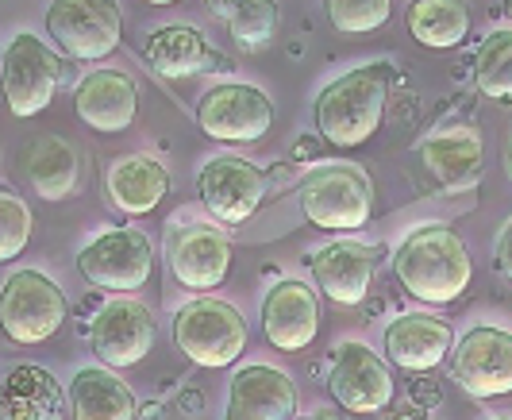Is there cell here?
Here are the masks:
<instances>
[{
    "label": "cell",
    "instance_id": "cell-15",
    "mask_svg": "<svg viewBox=\"0 0 512 420\" xmlns=\"http://www.w3.org/2000/svg\"><path fill=\"white\" fill-rule=\"evenodd\" d=\"M374 266H378V251L359 239H335L308 255L312 282L320 286L328 301L343 305V309H355L366 301L370 282H374Z\"/></svg>",
    "mask_w": 512,
    "mask_h": 420
},
{
    "label": "cell",
    "instance_id": "cell-28",
    "mask_svg": "<svg viewBox=\"0 0 512 420\" xmlns=\"http://www.w3.org/2000/svg\"><path fill=\"white\" fill-rule=\"evenodd\" d=\"M31 209L20 193H12L8 185H0V263L20 259L31 243Z\"/></svg>",
    "mask_w": 512,
    "mask_h": 420
},
{
    "label": "cell",
    "instance_id": "cell-32",
    "mask_svg": "<svg viewBox=\"0 0 512 420\" xmlns=\"http://www.w3.org/2000/svg\"><path fill=\"white\" fill-rule=\"evenodd\" d=\"M505 174H509V182H512V147L505 151Z\"/></svg>",
    "mask_w": 512,
    "mask_h": 420
},
{
    "label": "cell",
    "instance_id": "cell-26",
    "mask_svg": "<svg viewBox=\"0 0 512 420\" xmlns=\"http://www.w3.org/2000/svg\"><path fill=\"white\" fill-rule=\"evenodd\" d=\"M216 24L228 27V35L243 51H262L278 35V4L274 0H205Z\"/></svg>",
    "mask_w": 512,
    "mask_h": 420
},
{
    "label": "cell",
    "instance_id": "cell-14",
    "mask_svg": "<svg viewBox=\"0 0 512 420\" xmlns=\"http://www.w3.org/2000/svg\"><path fill=\"white\" fill-rule=\"evenodd\" d=\"M166 259L178 286L208 293L231 274V243L216 224H174L166 232Z\"/></svg>",
    "mask_w": 512,
    "mask_h": 420
},
{
    "label": "cell",
    "instance_id": "cell-12",
    "mask_svg": "<svg viewBox=\"0 0 512 420\" xmlns=\"http://www.w3.org/2000/svg\"><path fill=\"white\" fill-rule=\"evenodd\" d=\"M89 347L97 351L104 367H139L154 347V316L143 301L120 293L104 301L89 324Z\"/></svg>",
    "mask_w": 512,
    "mask_h": 420
},
{
    "label": "cell",
    "instance_id": "cell-18",
    "mask_svg": "<svg viewBox=\"0 0 512 420\" xmlns=\"http://www.w3.org/2000/svg\"><path fill=\"white\" fill-rule=\"evenodd\" d=\"M74 112L85 128L101 135L128 132L139 112V89L124 70H93L77 81Z\"/></svg>",
    "mask_w": 512,
    "mask_h": 420
},
{
    "label": "cell",
    "instance_id": "cell-17",
    "mask_svg": "<svg viewBox=\"0 0 512 420\" xmlns=\"http://www.w3.org/2000/svg\"><path fill=\"white\" fill-rule=\"evenodd\" d=\"M297 386L282 367L247 363L231 374L224 420H293Z\"/></svg>",
    "mask_w": 512,
    "mask_h": 420
},
{
    "label": "cell",
    "instance_id": "cell-5",
    "mask_svg": "<svg viewBox=\"0 0 512 420\" xmlns=\"http://www.w3.org/2000/svg\"><path fill=\"white\" fill-rule=\"evenodd\" d=\"M70 301L43 270H16L0 289V328L16 347L47 343L66 324Z\"/></svg>",
    "mask_w": 512,
    "mask_h": 420
},
{
    "label": "cell",
    "instance_id": "cell-23",
    "mask_svg": "<svg viewBox=\"0 0 512 420\" xmlns=\"http://www.w3.org/2000/svg\"><path fill=\"white\" fill-rule=\"evenodd\" d=\"M74 420H135L139 401L131 386L108 367H85L70 378Z\"/></svg>",
    "mask_w": 512,
    "mask_h": 420
},
{
    "label": "cell",
    "instance_id": "cell-24",
    "mask_svg": "<svg viewBox=\"0 0 512 420\" xmlns=\"http://www.w3.org/2000/svg\"><path fill=\"white\" fill-rule=\"evenodd\" d=\"M24 170L35 193L47 201H66L81 182V158H77L74 143L58 139V135H35L27 143Z\"/></svg>",
    "mask_w": 512,
    "mask_h": 420
},
{
    "label": "cell",
    "instance_id": "cell-1",
    "mask_svg": "<svg viewBox=\"0 0 512 420\" xmlns=\"http://www.w3.org/2000/svg\"><path fill=\"white\" fill-rule=\"evenodd\" d=\"M393 93V66L389 62H366L347 74H339L316 93L312 120L324 143L339 151H351L370 143L374 132L382 128L385 105Z\"/></svg>",
    "mask_w": 512,
    "mask_h": 420
},
{
    "label": "cell",
    "instance_id": "cell-2",
    "mask_svg": "<svg viewBox=\"0 0 512 420\" xmlns=\"http://www.w3.org/2000/svg\"><path fill=\"white\" fill-rule=\"evenodd\" d=\"M393 274L409 297L424 305H451L470 289L474 259L455 228L424 224L401 239L393 251Z\"/></svg>",
    "mask_w": 512,
    "mask_h": 420
},
{
    "label": "cell",
    "instance_id": "cell-20",
    "mask_svg": "<svg viewBox=\"0 0 512 420\" xmlns=\"http://www.w3.org/2000/svg\"><path fill=\"white\" fill-rule=\"evenodd\" d=\"M143 58L158 78H193V74H205V70H224V58L208 47V39L189 24H166L154 27Z\"/></svg>",
    "mask_w": 512,
    "mask_h": 420
},
{
    "label": "cell",
    "instance_id": "cell-27",
    "mask_svg": "<svg viewBox=\"0 0 512 420\" xmlns=\"http://www.w3.org/2000/svg\"><path fill=\"white\" fill-rule=\"evenodd\" d=\"M470 78L489 101H512V27L489 31L478 43Z\"/></svg>",
    "mask_w": 512,
    "mask_h": 420
},
{
    "label": "cell",
    "instance_id": "cell-21",
    "mask_svg": "<svg viewBox=\"0 0 512 420\" xmlns=\"http://www.w3.org/2000/svg\"><path fill=\"white\" fill-rule=\"evenodd\" d=\"M170 193V170L151 155H124L108 170V201L124 216H147Z\"/></svg>",
    "mask_w": 512,
    "mask_h": 420
},
{
    "label": "cell",
    "instance_id": "cell-9",
    "mask_svg": "<svg viewBox=\"0 0 512 420\" xmlns=\"http://www.w3.org/2000/svg\"><path fill=\"white\" fill-rule=\"evenodd\" d=\"M393 370L370 343H339L328 370V394L351 417H374L393 401Z\"/></svg>",
    "mask_w": 512,
    "mask_h": 420
},
{
    "label": "cell",
    "instance_id": "cell-3",
    "mask_svg": "<svg viewBox=\"0 0 512 420\" xmlns=\"http://www.w3.org/2000/svg\"><path fill=\"white\" fill-rule=\"evenodd\" d=\"M297 205L324 232H359L374 216V182L355 162H324L301 182Z\"/></svg>",
    "mask_w": 512,
    "mask_h": 420
},
{
    "label": "cell",
    "instance_id": "cell-11",
    "mask_svg": "<svg viewBox=\"0 0 512 420\" xmlns=\"http://www.w3.org/2000/svg\"><path fill=\"white\" fill-rule=\"evenodd\" d=\"M451 378L470 397L512 394V332L497 324H474L451 347Z\"/></svg>",
    "mask_w": 512,
    "mask_h": 420
},
{
    "label": "cell",
    "instance_id": "cell-4",
    "mask_svg": "<svg viewBox=\"0 0 512 420\" xmlns=\"http://www.w3.org/2000/svg\"><path fill=\"white\" fill-rule=\"evenodd\" d=\"M174 343L189 363L205 370H224L247 351V320L231 301L193 297L174 316Z\"/></svg>",
    "mask_w": 512,
    "mask_h": 420
},
{
    "label": "cell",
    "instance_id": "cell-29",
    "mask_svg": "<svg viewBox=\"0 0 512 420\" xmlns=\"http://www.w3.org/2000/svg\"><path fill=\"white\" fill-rule=\"evenodd\" d=\"M328 20L339 35H370L389 24L393 0H324Z\"/></svg>",
    "mask_w": 512,
    "mask_h": 420
},
{
    "label": "cell",
    "instance_id": "cell-35",
    "mask_svg": "<svg viewBox=\"0 0 512 420\" xmlns=\"http://www.w3.org/2000/svg\"><path fill=\"white\" fill-rule=\"evenodd\" d=\"M293 420H297V417H293Z\"/></svg>",
    "mask_w": 512,
    "mask_h": 420
},
{
    "label": "cell",
    "instance_id": "cell-25",
    "mask_svg": "<svg viewBox=\"0 0 512 420\" xmlns=\"http://www.w3.org/2000/svg\"><path fill=\"white\" fill-rule=\"evenodd\" d=\"M405 24L420 47L455 51L470 35V8L466 0H412Z\"/></svg>",
    "mask_w": 512,
    "mask_h": 420
},
{
    "label": "cell",
    "instance_id": "cell-33",
    "mask_svg": "<svg viewBox=\"0 0 512 420\" xmlns=\"http://www.w3.org/2000/svg\"><path fill=\"white\" fill-rule=\"evenodd\" d=\"M505 12H509V16H512V0H505Z\"/></svg>",
    "mask_w": 512,
    "mask_h": 420
},
{
    "label": "cell",
    "instance_id": "cell-6",
    "mask_svg": "<svg viewBox=\"0 0 512 420\" xmlns=\"http://www.w3.org/2000/svg\"><path fill=\"white\" fill-rule=\"evenodd\" d=\"M62 78H66L62 58L31 31H20L0 54V89H4L12 116H20V120L39 116L51 105Z\"/></svg>",
    "mask_w": 512,
    "mask_h": 420
},
{
    "label": "cell",
    "instance_id": "cell-10",
    "mask_svg": "<svg viewBox=\"0 0 512 420\" xmlns=\"http://www.w3.org/2000/svg\"><path fill=\"white\" fill-rule=\"evenodd\" d=\"M197 124L208 139L220 143H258L274 128V105L258 85L224 81L197 101Z\"/></svg>",
    "mask_w": 512,
    "mask_h": 420
},
{
    "label": "cell",
    "instance_id": "cell-8",
    "mask_svg": "<svg viewBox=\"0 0 512 420\" xmlns=\"http://www.w3.org/2000/svg\"><path fill=\"white\" fill-rule=\"evenodd\" d=\"M120 0H51L47 35L77 62H97L120 47Z\"/></svg>",
    "mask_w": 512,
    "mask_h": 420
},
{
    "label": "cell",
    "instance_id": "cell-13",
    "mask_svg": "<svg viewBox=\"0 0 512 420\" xmlns=\"http://www.w3.org/2000/svg\"><path fill=\"white\" fill-rule=\"evenodd\" d=\"M197 189H201V205L208 209V216L235 228V224H247L258 212L262 197H266V174L251 158L216 155L201 166Z\"/></svg>",
    "mask_w": 512,
    "mask_h": 420
},
{
    "label": "cell",
    "instance_id": "cell-30",
    "mask_svg": "<svg viewBox=\"0 0 512 420\" xmlns=\"http://www.w3.org/2000/svg\"><path fill=\"white\" fill-rule=\"evenodd\" d=\"M493 266H497V274L512 282V216L505 220V228L497 232V243H493Z\"/></svg>",
    "mask_w": 512,
    "mask_h": 420
},
{
    "label": "cell",
    "instance_id": "cell-31",
    "mask_svg": "<svg viewBox=\"0 0 512 420\" xmlns=\"http://www.w3.org/2000/svg\"><path fill=\"white\" fill-rule=\"evenodd\" d=\"M143 4H154V8H170V4H178V0H143Z\"/></svg>",
    "mask_w": 512,
    "mask_h": 420
},
{
    "label": "cell",
    "instance_id": "cell-34",
    "mask_svg": "<svg viewBox=\"0 0 512 420\" xmlns=\"http://www.w3.org/2000/svg\"><path fill=\"white\" fill-rule=\"evenodd\" d=\"M493 420H512V417H493Z\"/></svg>",
    "mask_w": 512,
    "mask_h": 420
},
{
    "label": "cell",
    "instance_id": "cell-7",
    "mask_svg": "<svg viewBox=\"0 0 512 420\" xmlns=\"http://www.w3.org/2000/svg\"><path fill=\"white\" fill-rule=\"evenodd\" d=\"M77 270L89 286L108 293H135L151 282L154 247L139 228H112L77 251Z\"/></svg>",
    "mask_w": 512,
    "mask_h": 420
},
{
    "label": "cell",
    "instance_id": "cell-22",
    "mask_svg": "<svg viewBox=\"0 0 512 420\" xmlns=\"http://www.w3.org/2000/svg\"><path fill=\"white\" fill-rule=\"evenodd\" d=\"M416 151L424 170L443 189H466L482 174V135L470 128H447V132L428 135Z\"/></svg>",
    "mask_w": 512,
    "mask_h": 420
},
{
    "label": "cell",
    "instance_id": "cell-19",
    "mask_svg": "<svg viewBox=\"0 0 512 420\" xmlns=\"http://www.w3.org/2000/svg\"><path fill=\"white\" fill-rule=\"evenodd\" d=\"M385 359L393 367L409 370V374H424L436 370L451 347H455V328L432 313H405L385 324Z\"/></svg>",
    "mask_w": 512,
    "mask_h": 420
},
{
    "label": "cell",
    "instance_id": "cell-16",
    "mask_svg": "<svg viewBox=\"0 0 512 420\" xmlns=\"http://www.w3.org/2000/svg\"><path fill=\"white\" fill-rule=\"evenodd\" d=\"M262 332L270 347H278L285 355L305 351L308 343L320 336V301L316 289L297 278L274 282L266 301H262Z\"/></svg>",
    "mask_w": 512,
    "mask_h": 420
}]
</instances>
